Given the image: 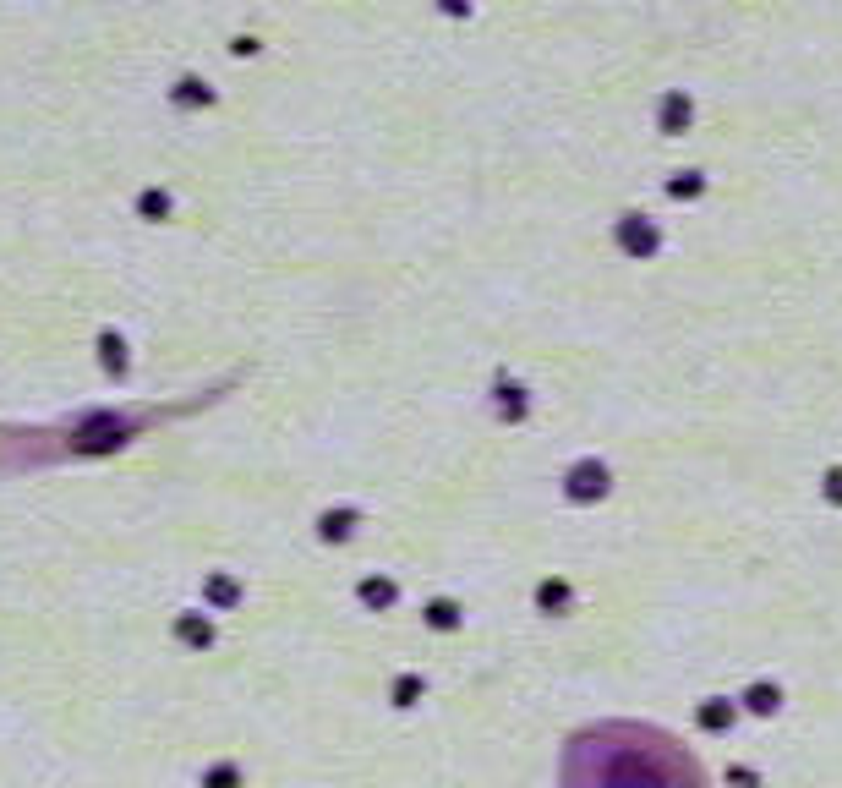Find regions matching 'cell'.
<instances>
[{
	"label": "cell",
	"instance_id": "obj_1",
	"mask_svg": "<svg viewBox=\"0 0 842 788\" xmlns=\"http://www.w3.org/2000/svg\"><path fill=\"white\" fill-rule=\"evenodd\" d=\"M564 788H706L695 756L662 728L602 723L564 756Z\"/></svg>",
	"mask_w": 842,
	"mask_h": 788
}]
</instances>
